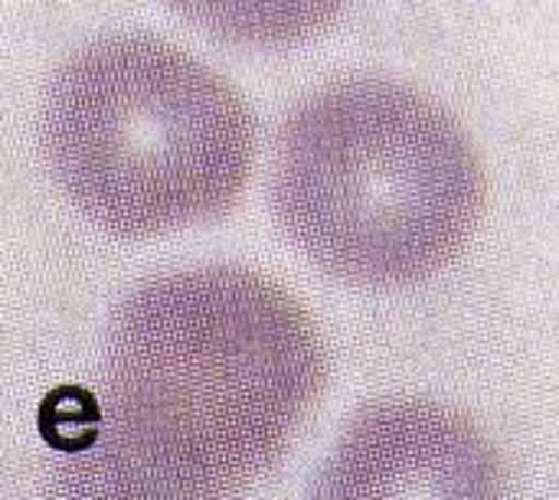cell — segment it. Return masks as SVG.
<instances>
[{
  "mask_svg": "<svg viewBox=\"0 0 559 500\" xmlns=\"http://www.w3.org/2000/svg\"><path fill=\"white\" fill-rule=\"evenodd\" d=\"M498 488V459L475 426L416 403L364 413L321 485L328 498H491Z\"/></svg>",
  "mask_w": 559,
  "mask_h": 500,
  "instance_id": "277c9868",
  "label": "cell"
},
{
  "mask_svg": "<svg viewBox=\"0 0 559 500\" xmlns=\"http://www.w3.org/2000/svg\"><path fill=\"white\" fill-rule=\"evenodd\" d=\"M43 154L59 190L118 236L223 216L255 160L242 92L157 36H108L69 56L46 92Z\"/></svg>",
  "mask_w": 559,
  "mask_h": 500,
  "instance_id": "3957f363",
  "label": "cell"
},
{
  "mask_svg": "<svg viewBox=\"0 0 559 500\" xmlns=\"http://www.w3.org/2000/svg\"><path fill=\"white\" fill-rule=\"evenodd\" d=\"M488 193V167L465 124L396 79L331 82L275 138L272 203L282 229L350 285L432 278L472 242Z\"/></svg>",
  "mask_w": 559,
  "mask_h": 500,
  "instance_id": "7a4b0ae2",
  "label": "cell"
},
{
  "mask_svg": "<svg viewBox=\"0 0 559 500\" xmlns=\"http://www.w3.org/2000/svg\"><path fill=\"white\" fill-rule=\"evenodd\" d=\"M350 0H170L193 26L242 46L298 43L324 29Z\"/></svg>",
  "mask_w": 559,
  "mask_h": 500,
  "instance_id": "5b68a950",
  "label": "cell"
},
{
  "mask_svg": "<svg viewBox=\"0 0 559 500\" xmlns=\"http://www.w3.org/2000/svg\"><path fill=\"white\" fill-rule=\"evenodd\" d=\"M324 390V344L278 282L187 269L141 285L105 360V475L128 498H226L295 442Z\"/></svg>",
  "mask_w": 559,
  "mask_h": 500,
  "instance_id": "6da1fadb",
  "label": "cell"
}]
</instances>
